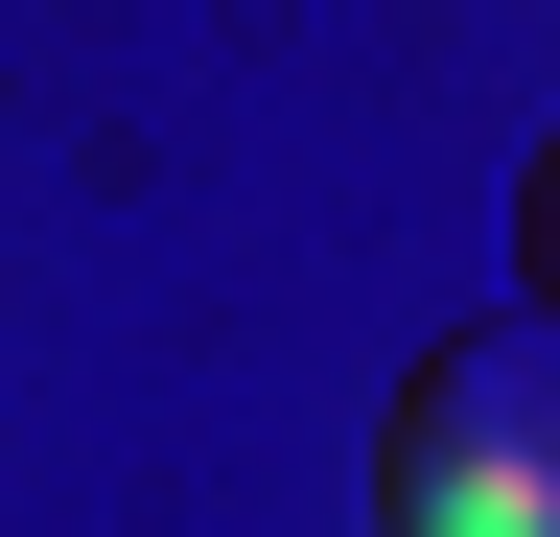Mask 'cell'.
I'll list each match as a JSON object with an SVG mask.
<instances>
[{"mask_svg": "<svg viewBox=\"0 0 560 537\" xmlns=\"http://www.w3.org/2000/svg\"><path fill=\"white\" fill-rule=\"evenodd\" d=\"M374 514H397V537H560V327H537V304L397 374Z\"/></svg>", "mask_w": 560, "mask_h": 537, "instance_id": "obj_1", "label": "cell"}, {"mask_svg": "<svg viewBox=\"0 0 560 537\" xmlns=\"http://www.w3.org/2000/svg\"><path fill=\"white\" fill-rule=\"evenodd\" d=\"M514 257H537V327H560V141H537V187H514Z\"/></svg>", "mask_w": 560, "mask_h": 537, "instance_id": "obj_2", "label": "cell"}]
</instances>
